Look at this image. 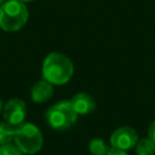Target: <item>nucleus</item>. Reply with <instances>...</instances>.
Wrapping results in <instances>:
<instances>
[{"instance_id":"15","label":"nucleus","mask_w":155,"mask_h":155,"mask_svg":"<svg viewBox=\"0 0 155 155\" xmlns=\"http://www.w3.org/2000/svg\"><path fill=\"white\" fill-rule=\"evenodd\" d=\"M19 1H22V2H28V1H33V0H19Z\"/></svg>"},{"instance_id":"16","label":"nucleus","mask_w":155,"mask_h":155,"mask_svg":"<svg viewBox=\"0 0 155 155\" xmlns=\"http://www.w3.org/2000/svg\"><path fill=\"white\" fill-rule=\"evenodd\" d=\"M5 1H6V0H0V6H1V5H2Z\"/></svg>"},{"instance_id":"13","label":"nucleus","mask_w":155,"mask_h":155,"mask_svg":"<svg viewBox=\"0 0 155 155\" xmlns=\"http://www.w3.org/2000/svg\"><path fill=\"white\" fill-rule=\"evenodd\" d=\"M148 137L155 143V120L150 124V126L148 128Z\"/></svg>"},{"instance_id":"6","label":"nucleus","mask_w":155,"mask_h":155,"mask_svg":"<svg viewBox=\"0 0 155 155\" xmlns=\"http://www.w3.org/2000/svg\"><path fill=\"white\" fill-rule=\"evenodd\" d=\"M4 119L7 124L12 126H18L23 124L25 116H27V105L24 101L19 98H12L10 99L2 110Z\"/></svg>"},{"instance_id":"10","label":"nucleus","mask_w":155,"mask_h":155,"mask_svg":"<svg viewBox=\"0 0 155 155\" xmlns=\"http://www.w3.org/2000/svg\"><path fill=\"white\" fill-rule=\"evenodd\" d=\"M16 126H12L7 122H0V145L10 143L13 140Z\"/></svg>"},{"instance_id":"2","label":"nucleus","mask_w":155,"mask_h":155,"mask_svg":"<svg viewBox=\"0 0 155 155\" xmlns=\"http://www.w3.org/2000/svg\"><path fill=\"white\" fill-rule=\"evenodd\" d=\"M29 17V11L24 2L19 0H6L0 6V28L4 31H18Z\"/></svg>"},{"instance_id":"1","label":"nucleus","mask_w":155,"mask_h":155,"mask_svg":"<svg viewBox=\"0 0 155 155\" xmlns=\"http://www.w3.org/2000/svg\"><path fill=\"white\" fill-rule=\"evenodd\" d=\"M74 73V65L70 58L59 52L48 53L42 63V78L52 85L67 84Z\"/></svg>"},{"instance_id":"8","label":"nucleus","mask_w":155,"mask_h":155,"mask_svg":"<svg viewBox=\"0 0 155 155\" xmlns=\"http://www.w3.org/2000/svg\"><path fill=\"white\" fill-rule=\"evenodd\" d=\"M53 96V85L45 79L35 82L30 90V98L34 103H45Z\"/></svg>"},{"instance_id":"14","label":"nucleus","mask_w":155,"mask_h":155,"mask_svg":"<svg viewBox=\"0 0 155 155\" xmlns=\"http://www.w3.org/2000/svg\"><path fill=\"white\" fill-rule=\"evenodd\" d=\"M107 155H128L125 150H120V149H115V148H111L108 150Z\"/></svg>"},{"instance_id":"3","label":"nucleus","mask_w":155,"mask_h":155,"mask_svg":"<svg viewBox=\"0 0 155 155\" xmlns=\"http://www.w3.org/2000/svg\"><path fill=\"white\" fill-rule=\"evenodd\" d=\"M13 142L23 154H35L41 149L44 137L34 124L27 122L16 126Z\"/></svg>"},{"instance_id":"9","label":"nucleus","mask_w":155,"mask_h":155,"mask_svg":"<svg viewBox=\"0 0 155 155\" xmlns=\"http://www.w3.org/2000/svg\"><path fill=\"white\" fill-rule=\"evenodd\" d=\"M136 153H137V155H154L155 143L149 137L138 139V142L136 144Z\"/></svg>"},{"instance_id":"4","label":"nucleus","mask_w":155,"mask_h":155,"mask_svg":"<svg viewBox=\"0 0 155 155\" xmlns=\"http://www.w3.org/2000/svg\"><path fill=\"white\" fill-rule=\"evenodd\" d=\"M78 119V114L73 109L69 101H62L50 107L45 113L47 125L56 131H64L70 128Z\"/></svg>"},{"instance_id":"5","label":"nucleus","mask_w":155,"mask_h":155,"mask_svg":"<svg viewBox=\"0 0 155 155\" xmlns=\"http://www.w3.org/2000/svg\"><path fill=\"white\" fill-rule=\"evenodd\" d=\"M137 142H138L137 132L132 127H128V126H122V127L116 128L110 136L111 148L125 150V151L136 147Z\"/></svg>"},{"instance_id":"12","label":"nucleus","mask_w":155,"mask_h":155,"mask_svg":"<svg viewBox=\"0 0 155 155\" xmlns=\"http://www.w3.org/2000/svg\"><path fill=\"white\" fill-rule=\"evenodd\" d=\"M0 155H23L22 150L12 142L0 145Z\"/></svg>"},{"instance_id":"17","label":"nucleus","mask_w":155,"mask_h":155,"mask_svg":"<svg viewBox=\"0 0 155 155\" xmlns=\"http://www.w3.org/2000/svg\"><path fill=\"white\" fill-rule=\"evenodd\" d=\"M1 109H2V103H1V99H0V111H1Z\"/></svg>"},{"instance_id":"7","label":"nucleus","mask_w":155,"mask_h":155,"mask_svg":"<svg viewBox=\"0 0 155 155\" xmlns=\"http://www.w3.org/2000/svg\"><path fill=\"white\" fill-rule=\"evenodd\" d=\"M69 102L78 115H87L96 109V99L85 92L76 93Z\"/></svg>"},{"instance_id":"11","label":"nucleus","mask_w":155,"mask_h":155,"mask_svg":"<svg viewBox=\"0 0 155 155\" xmlns=\"http://www.w3.org/2000/svg\"><path fill=\"white\" fill-rule=\"evenodd\" d=\"M88 150L92 155H107L109 148L102 138H93L88 143Z\"/></svg>"}]
</instances>
